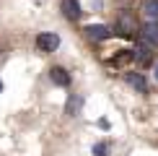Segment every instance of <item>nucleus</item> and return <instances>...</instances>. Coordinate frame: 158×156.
Here are the masks:
<instances>
[{
    "label": "nucleus",
    "instance_id": "8",
    "mask_svg": "<svg viewBox=\"0 0 158 156\" xmlns=\"http://www.w3.org/2000/svg\"><path fill=\"white\" fill-rule=\"evenodd\" d=\"M132 60H135V50H119L114 57H109V65L111 68H122V65H127Z\"/></svg>",
    "mask_w": 158,
    "mask_h": 156
},
{
    "label": "nucleus",
    "instance_id": "11",
    "mask_svg": "<svg viewBox=\"0 0 158 156\" xmlns=\"http://www.w3.org/2000/svg\"><path fill=\"white\" fill-rule=\"evenodd\" d=\"M94 156H109V143L106 141L96 143V146H94Z\"/></svg>",
    "mask_w": 158,
    "mask_h": 156
},
{
    "label": "nucleus",
    "instance_id": "4",
    "mask_svg": "<svg viewBox=\"0 0 158 156\" xmlns=\"http://www.w3.org/2000/svg\"><path fill=\"white\" fill-rule=\"evenodd\" d=\"M135 63L143 65V68H148V65H153V50H150V44L143 42L140 47L135 50Z\"/></svg>",
    "mask_w": 158,
    "mask_h": 156
},
{
    "label": "nucleus",
    "instance_id": "2",
    "mask_svg": "<svg viewBox=\"0 0 158 156\" xmlns=\"http://www.w3.org/2000/svg\"><path fill=\"white\" fill-rule=\"evenodd\" d=\"M36 47L42 52H55L60 47V37L55 31H42V34H36Z\"/></svg>",
    "mask_w": 158,
    "mask_h": 156
},
{
    "label": "nucleus",
    "instance_id": "1",
    "mask_svg": "<svg viewBox=\"0 0 158 156\" xmlns=\"http://www.w3.org/2000/svg\"><path fill=\"white\" fill-rule=\"evenodd\" d=\"M117 34L119 37H135V31H137V21H135V16L130 11H122L119 16H117Z\"/></svg>",
    "mask_w": 158,
    "mask_h": 156
},
{
    "label": "nucleus",
    "instance_id": "12",
    "mask_svg": "<svg viewBox=\"0 0 158 156\" xmlns=\"http://www.w3.org/2000/svg\"><path fill=\"white\" fill-rule=\"evenodd\" d=\"M78 107H81V99L73 94V96L68 99V115H75V109H78Z\"/></svg>",
    "mask_w": 158,
    "mask_h": 156
},
{
    "label": "nucleus",
    "instance_id": "10",
    "mask_svg": "<svg viewBox=\"0 0 158 156\" xmlns=\"http://www.w3.org/2000/svg\"><path fill=\"white\" fill-rule=\"evenodd\" d=\"M140 37H143V42L145 44H158V24H145L143 26V31H140Z\"/></svg>",
    "mask_w": 158,
    "mask_h": 156
},
{
    "label": "nucleus",
    "instance_id": "6",
    "mask_svg": "<svg viewBox=\"0 0 158 156\" xmlns=\"http://www.w3.org/2000/svg\"><path fill=\"white\" fill-rule=\"evenodd\" d=\"M49 78H52V83H55V86H62V89L70 86V73H68L65 68H60V65H55V68L49 70Z\"/></svg>",
    "mask_w": 158,
    "mask_h": 156
},
{
    "label": "nucleus",
    "instance_id": "14",
    "mask_svg": "<svg viewBox=\"0 0 158 156\" xmlns=\"http://www.w3.org/2000/svg\"><path fill=\"white\" fill-rule=\"evenodd\" d=\"M0 94H3V81H0Z\"/></svg>",
    "mask_w": 158,
    "mask_h": 156
},
{
    "label": "nucleus",
    "instance_id": "5",
    "mask_svg": "<svg viewBox=\"0 0 158 156\" xmlns=\"http://www.w3.org/2000/svg\"><path fill=\"white\" fill-rule=\"evenodd\" d=\"M60 8H62V13H65V18H70V21H78V18H81V13H83L78 0H62Z\"/></svg>",
    "mask_w": 158,
    "mask_h": 156
},
{
    "label": "nucleus",
    "instance_id": "7",
    "mask_svg": "<svg viewBox=\"0 0 158 156\" xmlns=\"http://www.w3.org/2000/svg\"><path fill=\"white\" fill-rule=\"evenodd\" d=\"M124 81H127L135 91L148 94V81H145V76H143V73H124Z\"/></svg>",
    "mask_w": 158,
    "mask_h": 156
},
{
    "label": "nucleus",
    "instance_id": "9",
    "mask_svg": "<svg viewBox=\"0 0 158 156\" xmlns=\"http://www.w3.org/2000/svg\"><path fill=\"white\" fill-rule=\"evenodd\" d=\"M143 16H145V24H158V0L143 3Z\"/></svg>",
    "mask_w": 158,
    "mask_h": 156
},
{
    "label": "nucleus",
    "instance_id": "3",
    "mask_svg": "<svg viewBox=\"0 0 158 156\" xmlns=\"http://www.w3.org/2000/svg\"><path fill=\"white\" fill-rule=\"evenodd\" d=\"M85 37L94 39V42H104V39L111 37V29L104 24H91V26H85Z\"/></svg>",
    "mask_w": 158,
    "mask_h": 156
},
{
    "label": "nucleus",
    "instance_id": "13",
    "mask_svg": "<svg viewBox=\"0 0 158 156\" xmlns=\"http://www.w3.org/2000/svg\"><path fill=\"white\" fill-rule=\"evenodd\" d=\"M153 70H156V81H158V63H156V68H153Z\"/></svg>",
    "mask_w": 158,
    "mask_h": 156
}]
</instances>
